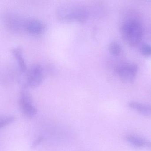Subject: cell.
Instances as JSON below:
<instances>
[{"label": "cell", "instance_id": "obj_6", "mask_svg": "<svg viewBox=\"0 0 151 151\" xmlns=\"http://www.w3.org/2000/svg\"><path fill=\"white\" fill-rule=\"evenodd\" d=\"M26 18L13 13H7L4 16V22L6 28L12 32L24 33Z\"/></svg>", "mask_w": 151, "mask_h": 151}, {"label": "cell", "instance_id": "obj_12", "mask_svg": "<svg viewBox=\"0 0 151 151\" xmlns=\"http://www.w3.org/2000/svg\"><path fill=\"white\" fill-rule=\"evenodd\" d=\"M109 49L110 53L114 56H118L122 52L121 46L116 42H112L109 45Z\"/></svg>", "mask_w": 151, "mask_h": 151}, {"label": "cell", "instance_id": "obj_5", "mask_svg": "<svg viewBox=\"0 0 151 151\" xmlns=\"http://www.w3.org/2000/svg\"><path fill=\"white\" fill-rule=\"evenodd\" d=\"M138 69L137 65L135 63H126L117 67L116 72L122 82L131 84L135 81Z\"/></svg>", "mask_w": 151, "mask_h": 151}, {"label": "cell", "instance_id": "obj_8", "mask_svg": "<svg viewBox=\"0 0 151 151\" xmlns=\"http://www.w3.org/2000/svg\"><path fill=\"white\" fill-rule=\"evenodd\" d=\"M125 139L128 143L135 147L151 148V141L136 135L129 134L125 136Z\"/></svg>", "mask_w": 151, "mask_h": 151}, {"label": "cell", "instance_id": "obj_13", "mask_svg": "<svg viewBox=\"0 0 151 151\" xmlns=\"http://www.w3.org/2000/svg\"><path fill=\"white\" fill-rule=\"evenodd\" d=\"M139 52L143 56L148 57L151 55V46L147 44L141 45L139 48Z\"/></svg>", "mask_w": 151, "mask_h": 151}, {"label": "cell", "instance_id": "obj_1", "mask_svg": "<svg viewBox=\"0 0 151 151\" xmlns=\"http://www.w3.org/2000/svg\"><path fill=\"white\" fill-rule=\"evenodd\" d=\"M56 15L61 21L83 22L88 20L91 12L89 7L83 4L66 3L57 8Z\"/></svg>", "mask_w": 151, "mask_h": 151}, {"label": "cell", "instance_id": "obj_11", "mask_svg": "<svg viewBox=\"0 0 151 151\" xmlns=\"http://www.w3.org/2000/svg\"><path fill=\"white\" fill-rule=\"evenodd\" d=\"M15 117L12 115L4 116L0 117V129L5 128L6 126L14 122Z\"/></svg>", "mask_w": 151, "mask_h": 151}, {"label": "cell", "instance_id": "obj_7", "mask_svg": "<svg viewBox=\"0 0 151 151\" xmlns=\"http://www.w3.org/2000/svg\"><path fill=\"white\" fill-rule=\"evenodd\" d=\"M45 29V24L42 21L34 18H26L24 33L38 36L42 34Z\"/></svg>", "mask_w": 151, "mask_h": 151}, {"label": "cell", "instance_id": "obj_3", "mask_svg": "<svg viewBox=\"0 0 151 151\" xmlns=\"http://www.w3.org/2000/svg\"><path fill=\"white\" fill-rule=\"evenodd\" d=\"M25 74L24 86L26 87L35 88L40 85L45 79V70L40 64L32 65Z\"/></svg>", "mask_w": 151, "mask_h": 151}, {"label": "cell", "instance_id": "obj_2", "mask_svg": "<svg viewBox=\"0 0 151 151\" xmlns=\"http://www.w3.org/2000/svg\"><path fill=\"white\" fill-rule=\"evenodd\" d=\"M121 33L124 41L128 45H137L143 37V27L136 20H129L124 22L121 28Z\"/></svg>", "mask_w": 151, "mask_h": 151}, {"label": "cell", "instance_id": "obj_14", "mask_svg": "<svg viewBox=\"0 0 151 151\" xmlns=\"http://www.w3.org/2000/svg\"><path fill=\"white\" fill-rule=\"evenodd\" d=\"M43 139H44V137H42V136L38 137L35 140V141L33 142V144H32V147H36L38 145H39V144L41 143V141L43 140Z\"/></svg>", "mask_w": 151, "mask_h": 151}, {"label": "cell", "instance_id": "obj_4", "mask_svg": "<svg viewBox=\"0 0 151 151\" xmlns=\"http://www.w3.org/2000/svg\"><path fill=\"white\" fill-rule=\"evenodd\" d=\"M19 103L21 111L26 117L32 118L37 115V109L28 92L25 91L21 92L19 96Z\"/></svg>", "mask_w": 151, "mask_h": 151}, {"label": "cell", "instance_id": "obj_10", "mask_svg": "<svg viewBox=\"0 0 151 151\" xmlns=\"http://www.w3.org/2000/svg\"><path fill=\"white\" fill-rule=\"evenodd\" d=\"M12 53L13 56L16 60L20 72L22 73H26L27 70V67L21 49L18 47L13 48Z\"/></svg>", "mask_w": 151, "mask_h": 151}, {"label": "cell", "instance_id": "obj_9", "mask_svg": "<svg viewBox=\"0 0 151 151\" xmlns=\"http://www.w3.org/2000/svg\"><path fill=\"white\" fill-rule=\"evenodd\" d=\"M128 106L132 109L145 116L151 115V105L142 104L136 101H130Z\"/></svg>", "mask_w": 151, "mask_h": 151}]
</instances>
